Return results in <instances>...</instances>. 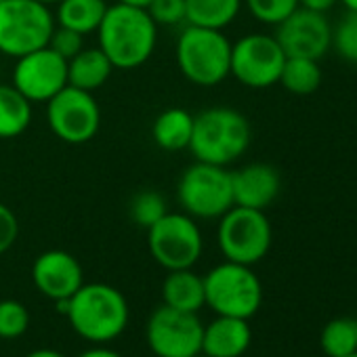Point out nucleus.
<instances>
[{
  "label": "nucleus",
  "mask_w": 357,
  "mask_h": 357,
  "mask_svg": "<svg viewBox=\"0 0 357 357\" xmlns=\"http://www.w3.org/2000/svg\"><path fill=\"white\" fill-rule=\"evenodd\" d=\"M244 0H185L188 22L185 26H198L208 30H225L231 26L240 11Z\"/></svg>",
  "instance_id": "4be33fe9"
},
{
  "label": "nucleus",
  "mask_w": 357,
  "mask_h": 357,
  "mask_svg": "<svg viewBox=\"0 0 357 357\" xmlns=\"http://www.w3.org/2000/svg\"><path fill=\"white\" fill-rule=\"evenodd\" d=\"M66 317L78 336L103 344L126 330L128 303L124 294L109 284L84 282L76 294L68 298Z\"/></svg>",
  "instance_id": "f03ea898"
},
{
  "label": "nucleus",
  "mask_w": 357,
  "mask_h": 357,
  "mask_svg": "<svg viewBox=\"0 0 357 357\" xmlns=\"http://www.w3.org/2000/svg\"><path fill=\"white\" fill-rule=\"evenodd\" d=\"M145 11L158 28H176L188 22L185 0H151Z\"/></svg>",
  "instance_id": "c756f323"
},
{
  "label": "nucleus",
  "mask_w": 357,
  "mask_h": 357,
  "mask_svg": "<svg viewBox=\"0 0 357 357\" xmlns=\"http://www.w3.org/2000/svg\"><path fill=\"white\" fill-rule=\"evenodd\" d=\"M0 3H3V0H0Z\"/></svg>",
  "instance_id": "a19ab883"
},
{
  "label": "nucleus",
  "mask_w": 357,
  "mask_h": 357,
  "mask_svg": "<svg viewBox=\"0 0 357 357\" xmlns=\"http://www.w3.org/2000/svg\"><path fill=\"white\" fill-rule=\"evenodd\" d=\"M11 84L34 105L47 103L68 86V61L51 47L36 49L15 59Z\"/></svg>",
  "instance_id": "ddd939ff"
},
{
  "label": "nucleus",
  "mask_w": 357,
  "mask_h": 357,
  "mask_svg": "<svg viewBox=\"0 0 357 357\" xmlns=\"http://www.w3.org/2000/svg\"><path fill=\"white\" fill-rule=\"evenodd\" d=\"M194 357H208V355H204V353H198V355H194Z\"/></svg>",
  "instance_id": "58836bf2"
},
{
  "label": "nucleus",
  "mask_w": 357,
  "mask_h": 357,
  "mask_svg": "<svg viewBox=\"0 0 357 357\" xmlns=\"http://www.w3.org/2000/svg\"><path fill=\"white\" fill-rule=\"evenodd\" d=\"M20 238V221L15 213L0 202V255H5L13 248Z\"/></svg>",
  "instance_id": "2f4dec72"
},
{
  "label": "nucleus",
  "mask_w": 357,
  "mask_h": 357,
  "mask_svg": "<svg viewBox=\"0 0 357 357\" xmlns=\"http://www.w3.org/2000/svg\"><path fill=\"white\" fill-rule=\"evenodd\" d=\"M26 357H66V355L55 349H36V351L28 353Z\"/></svg>",
  "instance_id": "f704fd0d"
},
{
  "label": "nucleus",
  "mask_w": 357,
  "mask_h": 357,
  "mask_svg": "<svg viewBox=\"0 0 357 357\" xmlns=\"http://www.w3.org/2000/svg\"><path fill=\"white\" fill-rule=\"evenodd\" d=\"M84 38H86V36H82V34H78V32H74V30H70V28L55 26L53 36H51V40H49V47H51L57 55H61L66 61H70L74 55H78V53L86 47V45H84Z\"/></svg>",
  "instance_id": "7c9ffc66"
},
{
  "label": "nucleus",
  "mask_w": 357,
  "mask_h": 357,
  "mask_svg": "<svg viewBox=\"0 0 357 357\" xmlns=\"http://www.w3.org/2000/svg\"><path fill=\"white\" fill-rule=\"evenodd\" d=\"M174 59L188 82L211 89L229 78L231 43L221 30L185 26L176 38Z\"/></svg>",
  "instance_id": "20e7f679"
},
{
  "label": "nucleus",
  "mask_w": 357,
  "mask_h": 357,
  "mask_svg": "<svg viewBox=\"0 0 357 357\" xmlns=\"http://www.w3.org/2000/svg\"><path fill=\"white\" fill-rule=\"evenodd\" d=\"M116 3L128 5V7H139V9H147L151 0H116Z\"/></svg>",
  "instance_id": "c9c22d12"
},
{
  "label": "nucleus",
  "mask_w": 357,
  "mask_h": 357,
  "mask_svg": "<svg viewBox=\"0 0 357 357\" xmlns=\"http://www.w3.org/2000/svg\"><path fill=\"white\" fill-rule=\"evenodd\" d=\"M107 7V0H61V3L55 5L53 13L57 26L89 36L99 30Z\"/></svg>",
  "instance_id": "412c9836"
},
{
  "label": "nucleus",
  "mask_w": 357,
  "mask_h": 357,
  "mask_svg": "<svg viewBox=\"0 0 357 357\" xmlns=\"http://www.w3.org/2000/svg\"><path fill=\"white\" fill-rule=\"evenodd\" d=\"M194 132V114L183 107L160 112L151 124V139L164 151H183L190 147Z\"/></svg>",
  "instance_id": "aec40b11"
},
{
  "label": "nucleus",
  "mask_w": 357,
  "mask_h": 357,
  "mask_svg": "<svg viewBox=\"0 0 357 357\" xmlns=\"http://www.w3.org/2000/svg\"><path fill=\"white\" fill-rule=\"evenodd\" d=\"M275 40L286 57H307L319 61L332 47V28L326 13L298 7L275 26Z\"/></svg>",
  "instance_id": "4468645a"
},
{
  "label": "nucleus",
  "mask_w": 357,
  "mask_h": 357,
  "mask_svg": "<svg viewBox=\"0 0 357 357\" xmlns=\"http://www.w3.org/2000/svg\"><path fill=\"white\" fill-rule=\"evenodd\" d=\"M336 3H338V0H298V7L309 9V11H315V13H326Z\"/></svg>",
  "instance_id": "473e14b6"
},
{
  "label": "nucleus",
  "mask_w": 357,
  "mask_h": 357,
  "mask_svg": "<svg viewBox=\"0 0 357 357\" xmlns=\"http://www.w3.org/2000/svg\"><path fill=\"white\" fill-rule=\"evenodd\" d=\"M280 84L292 95H311L321 84V70L315 59L307 57H286Z\"/></svg>",
  "instance_id": "b1692460"
},
{
  "label": "nucleus",
  "mask_w": 357,
  "mask_h": 357,
  "mask_svg": "<svg viewBox=\"0 0 357 357\" xmlns=\"http://www.w3.org/2000/svg\"><path fill=\"white\" fill-rule=\"evenodd\" d=\"M321 351L328 357H347L357 351V321L351 317H336L328 321L319 336Z\"/></svg>",
  "instance_id": "393cba45"
},
{
  "label": "nucleus",
  "mask_w": 357,
  "mask_h": 357,
  "mask_svg": "<svg viewBox=\"0 0 357 357\" xmlns=\"http://www.w3.org/2000/svg\"><path fill=\"white\" fill-rule=\"evenodd\" d=\"M97 47L116 70H137L149 61L158 45V26L145 9L122 3L109 5L99 26Z\"/></svg>",
  "instance_id": "f257e3e1"
},
{
  "label": "nucleus",
  "mask_w": 357,
  "mask_h": 357,
  "mask_svg": "<svg viewBox=\"0 0 357 357\" xmlns=\"http://www.w3.org/2000/svg\"><path fill=\"white\" fill-rule=\"evenodd\" d=\"M45 105L47 124L59 141L82 145L97 137L101 128V107L93 93L68 84Z\"/></svg>",
  "instance_id": "9d476101"
},
{
  "label": "nucleus",
  "mask_w": 357,
  "mask_h": 357,
  "mask_svg": "<svg viewBox=\"0 0 357 357\" xmlns=\"http://www.w3.org/2000/svg\"><path fill=\"white\" fill-rule=\"evenodd\" d=\"M176 202L196 221L221 219L234 206L231 170L196 160L178 176Z\"/></svg>",
  "instance_id": "39448f33"
},
{
  "label": "nucleus",
  "mask_w": 357,
  "mask_h": 357,
  "mask_svg": "<svg viewBox=\"0 0 357 357\" xmlns=\"http://www.w3.org/2000/svg\"><path fill=\"white\" fill-rule=\"evenodd\" d=\"M204 324L198 313L160 305L147 319L145 338L155 357H194L202 353Z\"/></svg>",
  "instance_id": "9b49d317"
},
{
  "label": "nucleus",
  "mask_w": 357,
  "mask_h": 357,
  "mask_svg": "<svg viewBox=\"0 0 357 357\" xmlns=\"http://www.w3.org/2000/svg\"><path fill=\"white\" fill-rule=\"evenodd\" d=\"M234 206L265 211L275 202L282 190V178L275 166L265 162H252L238 170H231Z\"/></svg>",
  "instance_id": "dca6fc26"
},
{
  "label": "nucleus",
  "mask_w": 357,
  "mask_h": 357,
  "mask_svg": "<svg viewBox=\"0 0 357 357\" xmlns=\"http://www.w3.org/2000/svg\"><path fill=\"white\" fill-rule=\"evenodd\" d=\"M168 213L166 200L160 192L155 190H143L132 196L128 204V217L135 225L149 229L153 223H158L164 215Z\"/></svg>",
  "instance_id": "a878e982"
},
{
  "label": "nucleus",
  "mask_w": 357,
  "mask_h": 357,
  "mask_svg": "<svg viewBox=\"0 0 357 357\" xmlns=\"http://www.w3.org/2000/svg\"><path fill=\"white\" fill-rule=\"evenodd\" d=\"M30 326V311L24 303L7 298L0 301V338H20Z\"/></svg>",
  "instance_id": "c85d7f7f"
},
{
  "label": "nucleus",
  "mask_w": 357,
  "mask_h": 357,
  "mask_svg": "<svg viewBox=\"0 0 357 357\" xmlns=\"http://www.w3.org/2000/svg\"><path fill=\"white\" fill-rule=\"evenodd\" d=\"M244 5L257 22L278 26L298 9V0H244Z\"/></svg>",
  "instance_id": "cd10ccee"
},
{
  "label": "nucleus",
  "mask_w": 357,
  "mask_h": 357,
  "mask_svg": "<svg viewBox=\"0 0 357 357\" xmlns=\"http://www.w3.org/2000/svg\"><path fill=\"white\" fill-rule=\"evenodd\" d=\"M32 282L40 294L57 301H68L84 284V271L78 259L66 250H47L32 265Z\"/></svg>",
  "instance_id": "2eb2a0df"
},
{
  "label": "nucleus",
  "mask_w": 357,
  "mask_h": 357,
  "mask_svg": "<svg viewBox=\"0 0 357 357\" xmlns=\"http://www.w3.org/2000/svg\"><path fill=\"white\" fill-rule=\"evenodd\" d=\"M114 70V63L99 47H84L68 61V84L95 93L109 80Z\"/></svg>",
  "instance_id": "6ab92c4d"
},
{
  "label": "nucleus",
  "mask_w": 357,
  "mask_h": 357,
  "mask_svg": "<svg viewBox=\"0 0 357 357\" xmlns=\"http://www.w3.org/2000/svg\"><path fill=\"white\" fill-rule=\"evenodd\" d=\"M252 332L248 319L217 315L202 334V353L208 357H240L248 351Z\"/></svg>",
  "instance_id": "f3484780"
},
{
  "label": "nucleus",
  "mask_w": 357,
  "mask_h": 357,
  "mask_svg": "<svg viewBox=\"0 0 357 357\" xmlns=\"http://www.w3.org/2000/svg\"><path fill=\"white\" fill-rule=\"evenodd\" d=\"M284 61L286 53L275 36L246 34L238 43H231L229 76L248 89H269L280 82Z\"/></svg>",
  "instance_id": "f8f14e48"
},
{
  "label": "nucleus",
  "mask_w": 357,
  "mask_h": 357,
  "mask_svg": "<svg viewBox=\"0 0 357 357\" xmlns=\"http://www.w3.org/2000/svg\"><path fill=\"white\" fill-rule=\"evenodd\" d=\"M78 357H122V355L112 351V349H105V347H95V349H89V351L80 353Z\"/></svg>",
  "instance_id": "72a5a7b5"
},
{
  "label": "nucleus",
  "mask_w": 357,
  "mask_h": 357,
  "mask_svg": "<svg viewBox=\"0 0 357 357\" xmlns=\"http://www.w3.org/2000/svg\"><path fill=\"white\" fill-rule=\"evenodd\" d=\"M332 47L340 59L357 63V11H347L332 30Z\"/></svg>",
  "instance_id": "bb28decb"
},
{
  "label": "nucleus",
  "mask_w": 357,
  "mask_h": 357,
  "mask_svg": "<svg viewBox=\"0 0 357 357\" xmlns=\"http://www.w3.org/2000/svg\"><path fill=\"white\" fill-rule=\"evenodd\" d=\"M271 240L273 231L265 211L231 206L219 219L217 242L225 261L252 267L267 257Z\"/></svg>",
  "instance_id": "1a4fd4ad"
},
{
  "label": "nucleus",
  "mask_w": 357,
  "mask_h": 357,
  "mask_svg": "<svg viewBox=\"0 0 357 357\" xmlns=\"http://www.w3.org/2000/svg\"><path fill=\"white\" fill-rule=\"evenodd\" d=\"M342 5L347 7V11H357V0H342Z\"/></svg>",
  "instance_id": "e433bc0d"
},
{
  "label": "nucleus",
  "mask_w": 357,
  "mask_h": 357,
  "mask_svg": "<svg viewBox=\"0 0 357 357\" xmlns=\"http://www.w3.org/2000/svg\"><path fill=\"white\" fill-rule=\"evenodd\" d=\"M347 357H357V351H355V353H351V355H347Z\"/></svg>",
  "instance_id": "ea45409f"
},
{
  "label": "nucleus",
  "mask_w": 357,
  "mask_h": 357,
  "mask_svg": "<svg viewBox=\"0 0 357 357\" xmlns=\"http://www.w3.org/2000/svg\"><path fill=\"white\" fill-rule=\"evenodd\" d=\"M40 3H45V5H49V7H55L57 3H61V0H40Z\"/></svg>",
  "instance_id": "4c0bfd02"
},
{
  "label": "nucleus",
  "mask_w": 357,
  "mask_h": 357,
  "mask_svg": "<svg viewBox=\"0 0 357 357\" xmlns=\"http://www.w3.org/2000/svg\"><path fill=\"white\" fill-rule=\"evenodd\" d=\"M162 305L198 313L206 305L204 296V278L194 269H174L168 271L162 282Z\"/></svg>",
  "instance_id": "a211bd4d"
},
{
  "label": "nucleus",
  "mask_w": 357,
  "mask_h": 357,
  "mask_svg": "<svg viewBox=\"0 0 357 357\" xmlns=\"http://www.w3.org/2000/svg\"><path fill=\"white\" fill-rule=\"evenodd\" d=\"M147 248L153 261L166 271L192 269L204 250V238L194 217L181 213H166L147 229Z\"/></svg>",
  "instance_id": "6e6552de"
},
{
  "label": "nucleus",
  "mask_w": 357,
  "mask_h": 357,
  "mask_svg": "<svg viewBox=\"0 0 357 357\" xmlns=\"http://www.w3.org/2000/svg\"><path fill=\"white\" fill-rule=\"evenodd\" d=\"M252 141L248 118L234 107H208L194 116L190 151L198 162L229 166L240 160Z\"/></svg>",
  "instance_id": "7ed1b4c3"
},
{
  "label": "nucleus",
  "mask_w": 357,
  "mask_h": 357,
  "mask_svg": "<svg viewBox=\"0 0 357 357\" xmlns=\"http://www.w3.org/2000/svg\"><path fill=\"white\" fill-rule=\"evenodd\" d=\"M57 22L40 0H3L0 3V53L20 59L49 47Z\"/></svg>",
  "instance_id": "423d86ee"
},
{
  "label": "nucleus",
  "mask_w": 357,
  "mask_h": 357,
  "mask_svg": "<svg viewBox=\"0 0 357 357\" xmlns=\"http://www.w3.org/2000/svg\"><path fill=\"white\" fill-rule=\"evenodd\" d=\"M206 305L217 315L250 319L263 303V286L250 265L225 261L204 275Z\"/></svg>",
  "instance_id": "0eeeda50"
},
{
  "label": "nucleus",
  "mask_w": 357,
  "mask_h": 357,
  "mask_svg": "<svg viewBox=\"0 0 357 357\" xmlns=\"http://www.w3.org/2000/svg\"><path fill=\"white\" fill-rule=\"evenodd\" d=\"M32 103L13 84H0V139L22 137L32 124Z\"/></svg>",
  "instance_id": "5701e85b"
}]
</instances>
